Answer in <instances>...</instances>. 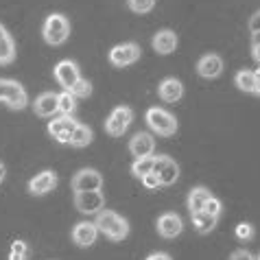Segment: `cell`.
Returning a JSON list of instances; mask_svg holds the SVG:
<instances>
[{
	"mask_svg": "<svg viewBox=\"0 0 260 260\" xmlns=\"http://www.w3.org/2000/svg\"><path fill=\"white\" fill-rule=\"evenodd\" d=\"M94 225L101 234H105L110 241H125V238L129 236V223L127 219H122V216L118 212H114V210H101L96 214V219H94Z\"/></svg>",
	"mask_w": 260,
	"mask_h": 260,
	"instance_id": "obj_1",
	"label": "cell"
},
{
	"mask_svg": "<svg viewBox=\"0 0 260 260\" xmlns=\"http://www.w3.org/2000/svg\"><path fill=\"white\" fill-rule=\"evenodd\" d=\"M70 35V20L63 13H50L42 26V38L48 46H61Z\"/></svg>",
	"mask_w": 260,
	"mask_h": 260,
	"instance_id": "obj_2",
	"label": "cell"
},
{
	"mask_svg": "<svg viewBox=\"0 0 260 260\" xmlns=\"http://www.w3.org/2000/svg\"><path fill=\"white\" fill-rule=\"evenodd\" d=\"M144 120H147L151 132L162 136V138H169V136H173L177 132V118L173 116L171 112L162 110V107H151V110H147Z\"/></svg>",
	"mask_w": 260,
	"mask_h": 260,
	"instance_id": "obj_3",
	"label": "cell"
},
{
	"mask_svg": "<svg viewBox=\"0 0 260 260\" xmlns=\"http://www.w3.org/2000/svg\"><path fill=\"white\" fill-rule=\"evenodd\" d=\"M0 101L7 103L11 110H24L28 103L26 90L13 79H0Z\"/></svg>",
	"mask_w": 260,
	"mask_h": 260,
	"instance_id": "obj_4",
	"label": "cell"
},
{
	"mask_svg": "<svg viewBox=\"0 0 260 260\" xmlns=\"http://www.w3.org/2000/svg\"><path fill=\"white\" fill-rule=\"evenodd\" d=\"M134 122V110L127 105H120V107H114L112 114L107 116L105 120V132L114 136V138H118L129 129V125Z\"/></svg>",
	"mask_w": 260,
	"mask_h": 260,
	"instance_id": "obj_5",
	"label": "cell"
},
{
	"mask_svg": "<svg viewBox=\"0 0 260 260\" xmlns=\"http://www.w3.org/2000/svg\"><path fill=\"white\" fill-rule=\"evenodd\" d=\"M75 208L81 214H99L101 210H105V197L101 190L75 192Z\"/></svg>",
	"mask_w": 260,
	"mask_h": 260,
	"instance_id": "obj_6",
	"label": "cell"
},
{
	"mask_svg": "<svg viewBox=\"0 0 260 260\" xmlns=\"http://www.w3.org/2000/svg\"><path fill=\"white\" fill-rule=\"evenodd\" d=\"M140 59V46L134 42H125L110 50V63L116 68H127Z\"/></svg>",
	"mask_w": 260,
	"mask_h": 260,
	"instance_id": "obj_7",
	"label": "cell"
},
{
	"mask_svg": "<svg viewBox=\"0 0 260 260\" xmlns=\"http://www.w3.org/2000/svg\"><path fill=\"white\" fill-rule=\"evenodd\" d=\"M72 190L75 192H85V190H101L103 188V175L96 169H81L72 177Z\"/></svg>",
	"mask_w": 260,
	"mask_h": 260,
	"instance_id": "obj_8",
	"label": "cell"
},
{
	"mask_svg": "<svg viewBox=\"0 0 260 260\" xmlns=\"http://www.w3.org/2000/svg\"><path fill=\"white\" fill-rule=\"evenodd\" d=\"M153 173L160 179V186H173L179 177V164L169 155H157L153 164Z\"/></svg>",
	"mask_w": 260,
	"mask_h": 260,
	"instance_id": "obj_9",
	"label": "cell"
},
{
	"mask_svg": "<svg viewBox=\"0 0 260 260\" xmlns=\"http://www.w3.org/2000/svg\"><path fill=\"white\" fill-rule=\"evenodd\" d=\"M55 79H57V83L61 85L63 90H72L75 88V83L81 79V72H79V66L75 61H70V59H63V61H59L55 66Z\"/></svg>",
	"mask_w": 260,
	"mask_h": 260,
	"instance_id": "obj_10",
	"label": "cell"
},
{
	"mask_svg": "<svg viewBox=\"0 0 260 260\" xmlns=\"http://www.w3.org/2000/svg\"><path fill=\"white\" fill-rule=\"evenodd\" d=\"M155 228H157V234H160L162 238H175V236L182 234L184 221L177 212H164V214L157 216Z\"/></svg>",
	"mask_w": 260,
	"mask_h": 260,
	"instance_id": "obj_11",
	"label": "cell"
},
{
	"mask_svg": "<svg viewBox=\"0 0 260 260\" xmlns=\"http://www.w3.org/2000/svg\"><path fill=\"white\" fill-rule=\"evenodd\" d=\"M155 151V138L149 132H138L129 140V153L136 155V160L140 157H151Z\"/></svg>",
	"mask_w": 260,
	"mask_h": 260,
	"instance_id": "obj_12",
	"label": "cell"
},
{
	"mask_svg": "<svg viewBox=\"0 0 260 260\" xmlns=\"http://www.w3.org/2000/svg\"><path fill=\"white\" fill-rule=\"evenodd\" d=\"M75 127H77V120H75V118H70V116H59V118H55V120L48 122V134L53 136L57 142L68 144L72 132H75Z\"/></svg>",
	"mask_w": 260,
	"mask_h": 260,
	"instance_id": "obj_13",
	"label": "cell"
},
{
	"mask_svg": "<svg viewBox=\"0 0 260 260\" xmlns=\"http://www.w3.org/2000/svg\"><path fill=\"white\" fill-rule=\"evenodd\" d=\"M96 236H99V230L94 223H90V221H81L72 228V241H75V245H79V247H92V245L96 243Z\"/></svg>",
	"mask_w": 260,
	"mask_h": 260,
	"instance_id": "obj_14",
	"label": "cell"
},
{
	"mask_svg": "<svg viewBox=\"0 0 260 260\" xmlns=\"http://www.w3.org/2000/svg\"><path fill=\"white\" fill-rule=\"evenodd\" d=\"M55 186H57L55 173L53 171H42L28 182V192L35 194V197H42V194H48L50 190H55Z\"/></svg>",
	"mask_w": 260,
	"mask_h": 260,
	"instance_id": "obj_15",
	"label": "cell"
},
{
	"mask_svg": "<svg viewBox=\"0 0 260 260\" xmlns=\"http://www.w3.org/2000/svg\"><path fill=\"white\" fill-rule=\"evenodd\" d=\"M223 72V59L216 53H208L197 61V75L204 79H216Z\"/></svg>",
	"mask_w": 260,
	"mask_h": 260,
	"instance_id": "obj_16",
	"label": "cell"
},
{
	"mask_svg": "<svg viewBox=\"0 0 260 260\" xmlns=\"http://www.w3.org/2000/svg\"><path fill=\"white\" fill-rule=\"evenodd\" d=\"M33 112L42 118L53 116V114L59 112V96H57L55 92H42L33 103Z\"/></svg>",
	"mask_w": 260,
	"mask_h": 260,
	"instance_id": "obj_17",
	"label": "cell"
},
{
	"mask_svg": "<svg viewBox=\"0 0 260 260\" xmlns=\"http://www.w3.org/2000/svg\"><path fill=\"white\" fill-rule=\"evenodd\" d=\"M157 96H160L162 101H166V103H177V101L184 96L182 81L175 79V77H166L164 81L157 85Z\"/></svg>",
	"mask_w": 260,
	"mask_h": 260,
	"instance_id": "obj_18",
	"label": "cell"
},
{
	"mask_svg": "<svg viewBox=\"0 0 260 260\" xmlns=\"http://www.w3.org/2000/svg\"><path fill=\"white\" fill-rule=\"evenodd\" d=\"M234 83L241 92H247V94L260 96V77L251 70H238L234 75Z\"/></svg>",
	"mask_w": 260,
	"mask_h": 260,
	"instance_id": "obj_19",
	"label": "cell"
},
{
	"mask_svg": "<svg viewBox=\"0 0 260 260\" xmlns=\"http://www.w3.org/2000/svg\"><path fill=\"white\" fill-rule=\"evenodd\" d=\"M177 48V35L171 28H162L153 35V50L157 55H171Z\"/></svg>",
	"mask_w": 260,
	"mask_h": 260,
	"instance_id": "obj_20",
	"label": "cell"
},
{
	"mask_svg": "<svg viewBox=\"0 0 260 260\" xmlns=\"http://www.w3.org/2000/svg\"><path fill=\"white\" fill-rule=\"evenodd\" d=\"M13 59H16V42L9 31L0 24V66H9Z\"/></svg>",
	"mask_w": 260,
	"mask_h": 260,
	"instance_id": "obj_21",
	"label": "cell"
},
{
	"mask_svg": "<svg viewBox=\"0 0 260 260\" xmlns=\"http://www.w3.org/2000/svg\"><path fill=\"white\" fill-rule=\"evenodd\" d=\"M210 197H212V192L208 190V188H204V186H197V188H192L190 194H188V210H190V214L204 210L206 201L210 199Z\"/></svg>",
	"mask_w": 260,
	"mask_h": 260,
	"instance_id": "obj_22",
	"label": "cell"
},
{
	"mask_svg": "<svg viewBox=\"0 0 260 260\" xmlns=\"http://www.w3.org/2000/svg\"><path fill=\"white\" fill-rule=\"evenodd\" d=\"M90 142H92V129L88 125L77 122V127H75V132H72L68 144L70 147H75V149H83V147H88Z\"/></svg>",
	"mask_w": 260,
	"mask_h": 260,
	"instance_id": "obj_23",
	"label": "cell"
},
{
	"mask_svg": "<svg viewBox=\"0 0 260 260\" xmlns=\"http://www.w3.org/2000/svg\"><path fill=\"white\" fill-rule=\"evenodd\" d=\"M190 219H192V228L197 230L199 234H210L216 225V216H210L206 212H194V214H190Z\"/></svg>",
	"mask_w": 260,
	"mask_h": 260,
	"instance_id": "obj_24",
	"label": "cell"
},
{
	"mask_svg": "<svg viewBox=\"0 0 260 260\" xmlns=\"http://www.w3.org/2000/svg\"><path fill=\"white\" fill-rule=\"evenodd\" d=\"M153 164H155V155H151V157H140V160H136V162L132 164V173H134V177L142 179L144 175L153 173Z\"/></svg>",
	"mask_w": 260,
	"mask_h": 260,
	"instance_id": "obj_25",
	"label": "cell"
},
{
	"mask_svg": "<svg viewBox=\"0 0 260 260\" xmlns=\"http://www.w3.org/2000/svg\"><path fill=\"white\" fill-rule=\"evenodd\" d=\"M57 96H59V112L63 116H70V114L77 110V99L72 96V92H68V90H63L61 94H57Z\"/></svg>",
	"mask_w": 260,
	"mask_h": 260,
	"instance_id": "obj_26",
	"label": "cell"
},
{
	"mask_svg": "<svg viewBox=\"0 0 260 260\" xmlns=\"http://www.w3.org/2000/svg\"><path fill=\"white\" fill-rule=\"evenodd\" d=\"M72 92V96H75V99H88L90 94H92V83L88 81V79H79V81L75 83V88H72L70 90Z\"/></svg>",
	"mask_w": 260,
	"mask_h": 260,
	"instance_id": "obj_27",
	"label": "cell"
},
{
	"mask_svg": "<svg viewBox=\"0 0 260 260\" xmlns=\"http://www.w3.org/2000/svg\"><path fill=\"white\" fill-rule=\"evenodd\" d=\"M127 7L132 9L134 13H149L151 9L155 7V0H127Z\"/></svg>",
	"mask_w": 260,
	"mask_h": 260,
	"instance_id": "obj_28",
	"label": "cell"
},
{
	"mask_svg": "<svg viewBox=\"0 0 260 260\" xmlns=\"http://www.w3.org/2000/svg\"><path fill=\"white\" fill-rule=\"evenodd\" d=\"M234 234H236V238L238 241H251L254 238V234H256V230H254V225L251 223H238L236 225V230H234Z\"/></svg>",
	"mask_w": 260,
	"mask_h": 260,
	"instance_id": "obj_29",
	"label": "cell"
},
{
	"mask_svg": "<svg viewBox=\"0 0 260 260\" xmlns=\"http://www.w3.org/2000/svg\"><path fill=\"white\" fill-rule=\"evenodd\" d=\"M201 212H206V214L216 216V219H219V214L223 212V204H221V199H216L214 194H212V197L206 201V206H204V210H201Z\"/></svg>",
	"mask_w": 260,
	"mask_h": 260,
	"instance_id": "obj_30",
	"label": "cell"
},
{
	"mask_svg": "<svg viewBox=\"0 0 260 260\" xmlns=\"http://www.w3.org/2000/svg\"><path fill=\"white\" fill-rule=\"evenodd\" d=\"M28 254V245L24 241H16L11 245V254H9V260H24Z\"/></svg>",
	"mask_w": 260,
	"mask_h": 260,
	"instance_id": "obj_31",
	"label": "cell"
},
{
	"mask_svg": "<svg viewBox=\"0 0 260 260\" xmlns=\"http://www.w3.org/2000/svg\"><path fill=\"white\" fill-rule=\"evenodd\" d=\"M140 182L144 184V188H147V190H155L157 186H160V179H157L155 173H149V175H144Z\"/></svg>",
	"mask_w": 260,
	"mask_h": 260,
	"instance_id": "obj_32",
	"label": "cell"
},
{
	"mask_svg": "<svg viewBox=\"0 0 260 260\" xmlns=\"http://www.w3.org/2000/svg\"><path fill=\"white\" fill-rule=\"evenodd\" d=\"M251 57L260 63V33H251Z\"/></svg>",
	"mask_w": 260,
	"mask_h": 260,
	"instance_id": "obj_33",
	"label": "cell"
},
{
	"mask_svg": "<svg viewBox=\"0 0 260 260\" xmlns=\"http://www.w3.org/2000/svg\"><path fill=\"white\" fill-rule=\"evenodd\" d=\"M249 31L251 33H260V9L251 16V20H249Z\"/></svg>",
	"mask_w": 260,
	"mask_h": 260,
	"instance_id": "obj_34",
	"label": "cell"
},
{
	"mask_svg": "<svg viewBox=\"0 0 260 260\" xmlns=\"http://www.w3.org/2000/svg\"><path fill=\"white\" fill-rule=\"evenodd\" d=\"M230 260H256L254 256L249 254V251H245V249H236L232 256H230Z\"/></svg>",
	"mask_w": 260,
	"mask_h": 260,
	"instance_id": "obj_35",
	"label": "cell"
},
{
	"mask_svg": "<svg viewBox=\"0 0 260 260\" xmlns=\"http://www.w3.org/2000/svg\"><path fill=\"white\" fill-rule=\"evenodd\" d=\"M144 260H173V258L166 254V251H153V254H149Z\"/></svg>",
	"mask_w": 260,
	"mask_h": 260,
	"instance_id": "obj_36",
	"label": "cell"
},
{
	"mask_svg": "<svg viewBox=\"0 0 260 260\" xmlns=\"http://www.w3.org/2000/svg\"><path fill=\"white\" fill-rule=\"evenodd\" d=\"M3 179H5V164L0 162V184H3Z\"/></svg>",
	"mask_w": 260,
	"mask_h": 260,
	"instance_id": "obj_37",
	"label": "cell"
},
{
	"mask_svg": "<svg viewBox=\"0 0 260 260\" xmlns=\"http://www.w3.org/2000/svg\"><path fill=\"white\" fill-rule=\"evenodd\" d=\"M256 75H258V77H260V63H258V70H256Z\"/></svg>",
	"mask_w": 260,
	"mask_h": 260,
	"instance_id": "obj_38",
	"label": "cell"
},
{
	"mask_svg": "<svg viewBox=\"0 0 260 260\" xmlns=\"http://www.w3.org/2000/svg\"><path fill=\"white\" fill-rule=\"evenodd\" d=\"M258 260H260V256H258Z\"/></svg>",
	"mask_w": 260,
	"mask_h": 260,
	"instance_id": "obj_39",
	"label": "cell"
}]
</instances>
